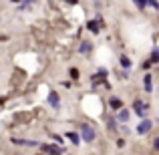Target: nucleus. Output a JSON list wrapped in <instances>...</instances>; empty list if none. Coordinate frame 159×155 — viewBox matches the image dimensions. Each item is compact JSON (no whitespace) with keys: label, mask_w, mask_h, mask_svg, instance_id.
<instances>
[{"label":"nucleus","mask_w":159,"mask_h":155,"mask_svg":"<svg viewBox=\"0 0 159 155\" xmlns=\"http://www.w3.org/2000/svg\"><path fill=\"white\" fill-rule=\"evenodd\" d=\"M79 131H81V139H85L87 143H91V141H95V129L91 127V125H81L79 127Z\"/></svg>","instance_id":"obj_1"},{"label":"nucleus","mask_w":159,"mask_h":155,"mask_svg":"<svg viewBox=\"0 0 159 155\" xmlns=\"http://www.w3.org/2000/svg\"><path fill=\"white\" fill-rule=\"evenodd\" d=\"M133 109H135V113H137L139 117H145V115H147L149 105H147V103H141V101H135V103H133Z\"/></svg>","instance_id":"obj_2"},{"label":"nucleus","mask_w":159,"mask_h":155,"mask_svg":"<svg viewBox=\"0 0 159 155\" xmlns=\"http://www.w3.org/2000/svg\"><path fill=\"white\" fill-rule=\"evenodd\" d=\"M149 129H151V121H149V119H143L139 125H137V133H139V135L149 133Z\"/></svg>","instance_id":"obj_3"},{"label":"nucleus","mask_w":159,"mask_h":155,"mask_svg":"<svg viewBox=\"0 0 159 155\" xmlns=\"http://www.w3.org/2000/svg\"><path fill=\"white\" fill-rule=\"evenodd\" d=\"M14 145H28V147H34L36 141H28V139H12Z\"/></svg>","instance_id":"obj_4"},{"label":"nucleus","mask_w":159,"mask_h":155,"mask_svg":"<svg viewBox=\"0 0 159 155\" xmlns=\"http://www.w3.org/2000/svg\"><path fill=\"white\" fill-rule=\"evenodd\" d=\"M43 151H48L51 155H61V149L54 147V145H43Z\"/></svg>","instance_id":"obj_5"},{"label":"nucleus","mask_w":159,"mask_h":155,"mask_svg":"<svg viewBox=\"0 0 159 155\" xmlns=\"http://www.w3.org/2000/svg\"><path fill=\"white\" fill-rule=\"evenodd\" d=\"M151 75H145V77H143V81H145V91H147V93H151V91H153V85H151Z\"/></svg>","instance_id":"obj_6"},{"label":"nucleus","mask_w":159,"mask_h":155,"mask_svg":"<svg viewBox=\"0 0 159 155\" xmlns=\"http://www.w3.org/2000/svg\"><path fill=\"white\" fill-rule=\"evenodd\" d=\"M48 105L51 107H58V95L57 93H48Z\"/></svg>","instance_id":"obj_7"},{"label":"nucleus","mask_w":159,"mask_h":155,"mask_svg":"<svg viewBox=\"0 0 159 155\" xmlns=\"http://www.w3.org/2000/svg\"><path fill=\"white\" fill-rule=\"evenodd\" d=\"M66 139H70L75 145H79V143H81V137H79L77 133H66Z\"/></svg>","instance_id":"obj_8"},{"label":"nucleus","mask_w":159,"mask_h":155,"mask_svg":"<svg viewBox=\"0 0 159 155\" xmlns=\"http://www.w3.org/2000/svg\"><path fill=\"white\" fill-rule=\"evenodd\" d=\"M87 28H89L91 32H95V34H97V32H99V22H95V20H91V22L87 24Z\"/></svg>","instance_id":"obj_9"},{"label":"nucleus","mask_w":159,"mask_h":155,"mask_svg":"<svg viewBox=\"0 0 159 155\" xmlns=\"http://www.w3.org/2000/svg\"><path fill=\"white\" fill-rule=\"evenodd\" d=\"M109 103H111V107H113V109H121V107H123V103H121L117 97H111V101H109Z\"/></svg>","instance_id":"obj_10"},{"label":"nucleus","mask_w":159,"mask_h":155,"mask_svg":"<svg viewBox=\"0 0 159 155\" xmlns=\"http://www.w3.org/2000/svg\"><path fill=\"white\" fill-rule=\"evenodd\" d=\"M119 121H121V123H127V121H129V113L121 109V113H119Z\"/></svg>","instance_id":"obj_11"},{"label":"nucleus","mask_w":159,"mask_h":155,"mask_svg":"<svg viewBox=\"0 0 159 155\" xmlns=\"http://www.w3.org/2000/svg\"><path fill=\"white\" fill-rule=\"evenodd\" d=\"M157 61H159V51H157V48H153V52H151V61H149V62H151V65H155Z\"/></svg>","instance_id":"obj_12"},{"label":"nucleus","mask_w":159,"mask_h":155,"mask_svg":"<svg viewBox=\"0 0 159 155\" xmlns=\"http://www.w3.org/2000/svg\"><path fill=\"white\" fill-rule=\"evenodd\" d=\"M121 66H123V69H129V66H131V61H129V57H121Z\"/></svg>","instance_id":"obj_13"},{"label":"nucleus","mask_w":159,"mask_h":155,"mask_svg":"<svg viewBox=\"0 0 159 155\" xmlns=\"http://www.w3.org/2000/svg\"><path fill=\"white\" fill-rule=\"evenodd\" d=\"M79 51H81V52H89L91 51V43H83L81 47H79Z\"/></svg>","instance_id":"obj_14"},{"label":"nucleus","mask_w":159,"mask_h":155,"mask_svg":"<svg viewBox=\"0 0 159 155\" xmlns=\"http://www.w3.org/2000/svg\"><path fill=\"white\" fill-rule=\"evenodd\" d=\"M115 125H117V121H115V119H113V117H111V119H109V129H117Z\"/></svg>","instance_id":"obj_15"},{"label":"nucleus","mask_w":159,"mask_h":155,"mask_svg":"<svg viewBox=\"0 0 159 155\" xmlns=\"http://www.w3.org/2000/svg\"><path fill=\"white\" fill-rule=\"evenodd\" d=\"M70 77L77 79V77H79V71H77V69H70Z\"/></svg>","instance_id":"obj_16"}]
</instances>
